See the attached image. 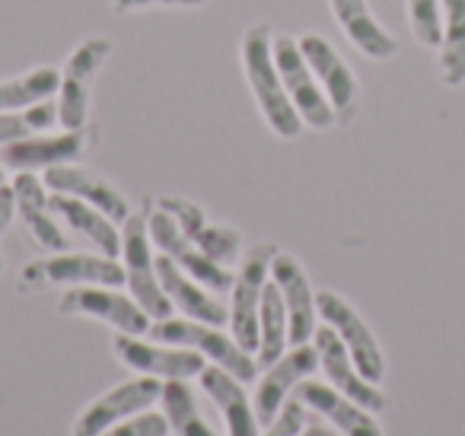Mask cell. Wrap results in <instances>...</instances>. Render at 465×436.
Masks as SVG:
<instances>
[{"label": "cell", "instance_id": "obj_33", "mask_svg": "<svg viewBox=\"0 0 465 436\" xmlns=\"http://www.w3.org/2000/svg\"><path fill=\"white\" fill-rule=\"evenodd\" d=\"M207 0H112L115 14H134L147 7H204Z\"/></svg>", "mask_w": 465, "mask_h": 436}, {"label": "cell", "instance_id": "obj_9", "mask_svg": "<svg viewBox=\"0 0 465 436\" xmlns=\"http://www.w3.org/2000/svg\"><path fill=\"white\" fill-rule=\"evenodd\" d=\"M300 52H303L310 71L316 74L319 86L329 96L331 109H335V122L338 124H351L357 118L361 109V84H357L354 71L344 64V58L335 52L329 39L316 33H306L303 39H297Z\"/></svg>", "mask_w": 465, "mask_h": 436}, {"label": "cell", "instance_id": "obj_20", "mask_svg": "<svg viewBox=\"0 0 465 436\" xmlns=\"http://www.w3.org/2000/svg\"><path fill=\"white\" fill-rule=\"evenodd\" d=\"M14 194H16V213H20L29 236L48 252H67V236L61 233L58 220H54L45 179H39L33 173H16Z\"/></svg>", "mask_w": 465, "mask_h": 436}, {"label": "cell", "instance_id": "obj_10", "mask_svg": "<svg viewBox=\"0 0 465 436\" xmlns=\"http://www.w3.org/2000/svg\"><path fill=\"white\" fill-rule=\"evenodd\" d=\"M147 230H150V243H153L166 258H173L185 274H192L194 281L204 283L211 293H230L232 290L236 274H230L223 264L211 262V258H207L204 252H201L198 245L175 226V220L169 217L166 211L156 207V211L147 217Z\"/></svg>", "mask_w": 465, "mask_h": 436}, {"label": "cell", "instance_id": "obj_26", "mask_svg": "<svg viewBox=\"0 0 465 436\" xmlns=\"http://www.w3.org/2000/svg\"><path fill=\"white\" fill-rule=\"evenodd\" d=\"M163 414L175 436H217L207 427L204 414L198 408V395L188 385V379H166L163 382Z\"/></svg>", "mask_w": 465, "mask_h": 436}, {"label": "cell", "instance_id": "obj_19", "mask_svg": "<svg viewBox=\"0 0 465 436\" xmlns=\"http://www.w3.org/2000/svg\"><path fill=\"white\" fill-rule=\"evenodd\" d=\"M156 277H160L163 293L169 296V302H173L179 312H185L188 319L204 322V325H217V328L230 322V312H226L223 302L213 300L204 283L194 281L192 274H185L173 258H166V255L156 258Z\"/></svg>", "mask_w": 465, "mask_h": 436}, {"label": "cell", "instance_id": "obj_30", "mask_svg": "<svg viewBox=\"0 0 465 436\" xmlns=\"http://www.w3.org/2000/svg\"><path fill=\"white\" fill-rule=\"evenodd\" d=\"M408 20L420 45L440 48L443 42V20H440V0H408Z\"/></svg>", "mask_w": 465, "mask_h": 436}, {"label": "cell", "instance_id": "obj_12", "mask_svg": "<svg viewBox=\"0 0 465 436\" xmlns=\"http://www.w3.org/2000/svg\"><path fill=\"white\" fill-rule=\"evenodd\" d=\"M112 351L124 366L137 370L141 376H156V379H194L204 370V357L192 347H175V344H150L141 341L137 334H122L118 332L112 338Z\"/></svg>", "mask_w": 465, "mask_h": 436}, {"label": "cell", "instance_id": "obj_36", "mask_svg": "<svg viewBox=\"0 0 465 436\" xmlns=\"http://www.w3.org/2000/svg\"><path fill=\"white\" fill-rule=\"evenodd\" d=\"M0 185H4V163H0Z\"/></svg>", "mask_w": 465, "mask_h": 436}, {"label": "cell", "instance_id": "obj_3", "mask_svg": "<svg viewBox=\"0 0 465 436\" xmlns=\"http://www.w3.org/2000/svg\"><path fill=\"white\" fill-rule=\"evenodd\" d=\"M112 54L109 35H90L71 52L67 64L61 67L58 86V124L64 131H84L86 112H90L93 80L99 77L103 64Z\"/></svg>", "mask_w": 465, "mask_h": 436}, {"label": "cell", "instance_id": "obj_25", "mask_svg": "<svg viewBox=\"0 0 465 436\" xmlns=\"http://www.w3.org/2000/svg\"><path fill=\"white\" fill-rule=\"evenodd\" d=\"M284 347H287V306L278 283L268 281L259 306V351H255V363L259 366L278 363L284 357Z\"/></svg>", "mask_w": 465, "mask_h": 436}, {"label": "cell", "instance_id": "obj_24", "mask_svg": "<svg viewBox=\"0 0 465 436\" xmlns=\"http://www.w3.org/2000/svg\"><path fill=\"white\" fill-rule=\"evenodd\" d=\"M329 4H331V14H335L338 26H341V33L348 35V42L357 52H363L367 58H376V61H386L399 52V42L373 20L367 0H329Z\"/></svg>", "mask_w": 465, "mask_h": 436}, {"label": "cell", "instance_id": "obj_1", "mask_svg": "<svg viewBox=\"0 0 465 436\" xmlns=\"http://www.w3.org/2000/svg\"><path fill=\"white\" fill-rule=\"evenodd\" d=\"M274 33L268 23L249 26L242 33V71H246V84L252 90L255 103H259L262 115H265L268 128L284 141H293L303 131V118L293 109L291 96H287L281 74L274 67V52H272Z\"/></svg>", "mask_w": 465, "mask_h": 436}, {"label": "cell", "instance_id": "obj_14", "mask_svg": "<svg viewBox=\"0 0 465 436\" xmlns=\"http://www.w3.org/2000/svg\"><path fill=\"white\" fill-rule=\"evenodd\" d=\"M272 281L278 283L281 296L287 306V344L300 347L310 344V338L316 334V293L310 287L303 264L287 252H278L272 258Z\"/></svg>", "mask_w": 465, "mask_h": 436}, {"label": "cell", "instance_id": "obj_13", "mask_svg": "<svg viewBox=\"0 0 465 436\" xmlns=\"http://www.w3.org/2000/svg\"><path fill=\"white\" fill-rule=\"evenodd\" d=\"M61 315H86L112 325L122 334H147L150 315L137 306L134 296L115 293V287H71L58 302Z\"/></svg>", "mask_w": 465, "mask_h": 436}, {"label": "cell", "instance_id": "obj_2", "mask_svg": "<svg viewBox=\"0 0 465 436\" xmlns=\"http://www.w3.org/2000/svg\"><path fill=\"white\" fill-rule=\"evenodd\" d=\"M150 338L160 341V344H175V347H192L201 357L213 360V366L232 372L240 382H252L255 372H259V363L249 351H242L232 334L226 338L217 325H204V322L194 319H160L150 325Z\"/></svg>", "mask_w": 465, "mask_h": 436}, {"label": "cell", "instance_id": "obj_31", "mask_svg": "<svg viewBox=\"0 0 465 436\" xmlns=\"http://www.w3.org/2000/svg\"><path fill=\"white\" fill-rule=\"evenodd\" d=\"M103 436H169L166 414H153V411H141L131 421H122L109 427Z\"/></svg>", "mask_w": 465, "mask_h": 436}, {"label": "cell", "instance_id": "obj_34", "mask_svg": "<svg viewBox=\"0 0 465 436\" xmlns=\"http://www.w3.org/2000/svg\"><path fill=\"white\" fill-rule=\"evenodd\" d=\"M16 217V194L14 185H0V236L7 233V226L14 223Z\"/></svg>", "mask_w": 465, "mask_h": 436}, {"label": "cell", "instance_id": "obj_18", "mask_svg": "<svg viewBox=\"0 0 465 436\" xmlns=\"http://www.w3.org/2000/svg\"><path fill=\"white\" fill-rule=\"evenodd\" d=\"M45 185L48 192H58V194H71V198H80L86 204L99 207L105 217H112L115 223H124L131 217L128 211V201L124 194L118 192L112 182H105L103 175L90 173L84 166H74V163H64V166H52L45 169Z\"/></svg>", "mask_w": 465, "mask_h": 436}, {"label": "cell", "instance_id": "obj_6", "mask_svg": "<svg viewBox=\"0 0 465 436\" xmlns=\"http://www.w3.org/2000/svg\"><path fill=\"white\" fill-rule=\"evenodd\" d=\"M48 283L64 287H122L124 264L109 255H77V252H54L52 258L29 262L20 274V287L39 290Z\"/></svg>", "mask_w": 465, "mask_h": 436}, {"label": "cell", "instance_id": "obj_5", "mask_svg": "<svg viewBox=\"0 0 465 436\" xmlns=\"http://www.w3.org/2000/svg\"><path fill=\"white\" fill-rule=\"evenodd\" d=\"M122 255H124V283H128L137 306L153 322L169 319L175 306L169 302V296L163 293V283H160V277H156V258L150 255L147 217H141V213H131V217L124 220Z\"/></svg>", "mask_w": 465, "mask_h": 436}, {"label": "cell", "instance_id": "obj_21", "mask_svg": "<svg viewBox=\"0 0 465 436\" xmlns=\"http://www.w3.org/2000/svg\"><path fill=\"white\" fill-rule=\"evenodd\" d=\"M297 398L312 408L316 414H322L325 421H331V427L341 430L344 436H386L382 427L373 421V411L361 408L357 401H351L348 395H341L338 389L322 382H303L297 391Z\"/></svg>", "mask_w": 465, "mask_h": 436}, {"label": "cell", "instance_id": "obj_17", "mask_svg": "<svg viewBox=\"0 0 465 436\" xmlns=\"http://www.w3.org/2000/svg\"><path fill=\"white\" fill-rule=\"evenodd\" d=\"M86 154L84 131H64V134H33L23 141L4 144L0 147V163L14 173H35V169L64 166L77 163Z\"/></svg>", "mask_w": 465, "mask_h": 436}, {"label": "cell", "instance_id": "obj_8", "mask_svg": "<svg viewBox=\"0 0 465 436\" xmlns=\"http://www.w3.org/2000/svg\"><path fill=\"white\" fill-rule=\"evenodd\" d=\"M316 309H319V319H325V325L344 341V347H348L351 360H354V366L361 370V376L380 385L382 376H386V357H382L380 341L370 332L363 315L357 312L344 296L331 293V290L316 293Z\"/></svg>", "mask_w": 465, "mask_h": 436}, {"label": "cell", "instance_id": "obj_16", "mask_svg": "<svg viewBox=\"0 0 465 436\" xmlns=\"http://www.w3.org/2000/svg\"><path fill=\"white\" fill-rule=\"evenodd\" d=\"M316 370H319V347L316 344L291 347L278 363L265 366V376L259 379V389H255V414H259V423L268 427V423L278 417V411L284 408L287 398H291L293 385H300Z\"/></svg>", "mask_w": 465, "mask_h": 436}, {"label": "cell", "instance_id": "obj_37", "mask_svg": "<svg viewBox=\"0 0 465 436\" xmlns=\"http://www.w3.org/2000/svg\"><path fill=\"white\" fill-rule=\"evenodd\" d=\"M0 274H4V258H0Z\"/></svg>", "mask_w": 465, "mask_h": 436}, {"label": "cell", "instance_id": "obj_22", "mask_svg": "<svg viewBox=\"0 0 465 436\" xmlns=\"http://www.w3.org/2000/svg\"><path fill=\"white\" fill-rule=\"evenodd\" d=\"M201 389L211 395L217 411L223 414L226 433L230 436H259V414L255 404L249 401L246 389L232 372L220 370V366H204L201 370Z\"/></svg>", "mask_w": 465, "mask_h": 436}, {"label": "cell", "instance_id": "obj_28", "mask_svg": "<svg viewBox=\"0 0 465 436\" xmlns=\"http://www.w3.org/2000/svg\"><path fill=\"white\" fill-rule=\"evenodd\" d=\"M58 86H61L58 67H35V71L23 74L16 80H4L0 84V112H14L35 103H45V99L58 96Z\"/></svg>", "mask_w": 465, "mask_h": 436}, {"label": "cell", "instance_id": "obj_27", "mask_svg": "<svg viewBox=\"0 0 465 436\" xmlns=\"http://www.w3.org/2000/svg\"><path fill=\"white\" fill-rule=\"evenodd\" d=\"M446 29L440 42V77L446 86L465 84V0H443Z\"/></svg>", "mask_w": 465, "mask_h": 436}, {"label": "cell", "instance_id": "obj_15", "mask_svg": "<svg viewBox=\"0 0 465 436\" xmlns=\"http://www.w3.org/2000/svg\"><path fill=\"white\" fill-rule=\"evenodd\" d=\"M312 338H316V347H319V366H322V372L329 376L331 389H338L341 395H348L351 401H357L361 408L373 411V414L386 411L389 401H386V395L380 391V385L361 376V370H357L354 360H351L344 341L338 338L329 325L316 328V334H312Z\"/></svg>", "mask_w": 465, "mask_h": 436}, {"label": "cell", "instance_id": "obj_23", "mask_svg": "<svg viewBox=\"0 0 465 436\" xmlns=\"http://www.w3.org/2000/svg\"><path fill=\"white\" fill-rule=\"evenodd\" d=\"M48 201H52L54 217H61L74 233L90 239L99 249V255H109V258L122 255V230H118L115 220L105 217L99 207L86 204V201H80V198H71V194H58V192Z\"/></svg>", "mask_w": 465, "mask_h": 436}, {"label": "cell", "instance_id": "obj_4", "mask_svg": "<svg viewBox=\"0 0 465 436\" xmlns=\"http://www.w3.org/2000/svg\"><path fill=\"white\" fill-rule=\"evenodd\" d=\"M274 255H278V249L272 243L252 245V252L242 258V268L230 290V334L249 353L259 351V306L268 277H272Z\"/></svg>", "mask_w": 465, "mask_h": 436}, {"label": "cell", "instance_id": "obj_7", "mask_svg": "<svg viewBox=\"0 0 465 436\" xmlns=\"http://www.w3.org/2000/svg\"><path fill=\"white\" fill-rule=\"evenodd\" d=\"M272 52H274V67H278V74H281V84H284L287 96H291L293 109L300 112L303 124H310V128H316V131L331 128V124H335V109H331L329 96H325L322 86H319L316 74L306 64L297 39L278 35V39L272 42Z\"/></svg>", "mask_w": 465, "mask_h": 436}, {"label": "cell", "instance_id": "obj_35", "mask_svg": "<svg viewBox=\"0 0 465 436\" xmlns=\"http://www.w3.org/2000/svg\"><path fill=\"white\" fill-rule=\"evenodd\" d=\"M300 436H335V433H331L329 427H322V423H312V427H306Z\"/></svg>", "mask_w": 465, "mask_h": 436}, {"label": "cell", "instance_id": "obj_11", "mask_svg": "<svg viewBox=\"0 0 465 436\" xmlns=\"http://www.w3.org/2000/svg\"><path fill=\"white\" fill-rule=\"evenodd\" d=\"M163 395V379L156 376H137L128 382L115 385L105 395H99L84 414L74 421V436H103L109 427L122 423L124 417H134L147 411Z\"/></svg>", "mask_w": 465, "mask_h": 436}, {"label": "cell", "instance_id": "obj_32", "mask_svg": "<svg viewBox=\"0 0 465 436\" xmlns=\"http://www.w3.org/2000/svg\"><path fill=\"white\" fill-rule=\"evenodd\" d=\"M306 430V404L300 398H287L284 408L268 423L265 436H300Z\"/></svg>", "mask_w": 465, "mask_h": 436}, {"label": "cell", "instance_id": "obj_29", "mask_svg": "<svg viewBox=\"0 0 465 436\" xmlns=\"http://www.w3.org/2000/svg\"><path fill=\"white\" fill-rule=\"evenodd\" d=\"M52 124H58V103H52V99L26 105V109L0 112V147L23 141V137H33L39 131H48Z\"/></svg>", "mask_w": 465, "mask_h": 436}]
</instances>
